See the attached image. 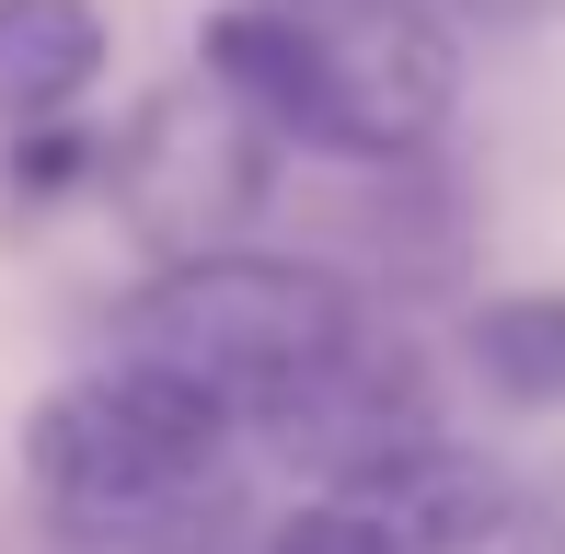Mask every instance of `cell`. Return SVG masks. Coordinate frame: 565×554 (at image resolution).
Masks as SVG:
<instances>
[{
	"mask_svg": "<svg viewBox=\"0 0 565 554\" xmlns=\"http://www.w3.org/2000/svg\"><path fill=\"white\" fill-rule=\"evenodd\" d=\"M266 150H277V128L231 82L162 93V105L127 128V196H139V220L173 232L185 255H220V243L266 209Z\"/></svg>",
	"mask_w": 565,
	"mask_h": 554,
	"instance_id": "cell-5",
	"label": "cell"
},
{
	"mask_svg": "<svg viewBox=\"0 0 565 554\" xmlns=\"http://www.w3.org/2000/svg\"><path fill=\"white\" fill-rule=\"evenodd\" d=\"M243 427H254V439H266L289 473H312L323 497H347V486H370L393 450L439 439V405H427V370L358 323V335H347L323 370H300L289 393H266Z\"/></svg>",
	"mask_w": 565,
	"mask_h": 554,
	"instance_id": "cell-4",
	"label": "cell"
},
{
	"mask_svg": "<svg viewBox=\"0 0 565 554\" xmlns=\"http://www.w3.org/2000/svg\"><path fill=\"white\" fill-rule=\"evenodd\" d=\"M520 532H543V543L565 554V462H554V473H531V486H520Z\"/></svg>",
	"mask_w": 565,
	"mask_h": 554,
	"instance_id": "cell-9",
	"label": "cell"
},
{
	"mask_svg": "<svg viewBox=\"0 0 565 554\" xmlns=\"http://www.w3.org/2000/svg\"><path fill=\"white\" fill-rule=\"evenodd\" d=\"M461 359L497 405H565V289H508L461 323Z\"/></svg>",
	"mask_w": 565,
	"mask_h": 554,
	"instance_id": "cell-8",
	"label": "cell"
},
{
	"mask_svg": "<svg viewBox=\"0 0 565 554\" xmlns=\"http://www.w3.org/2000/svg\"><path fill=\"white\" fill-rule=\"evenodd\" d=\"M358 323L370 312H358L347 277H323L300 255H243V243H220V255H173L116 312V359H150V370H173V382L220 393L231 416H254L266 393H289L300 370H323Z\"/></svg>",
	"mask_w": 565,
	"mask_h": 554,
	"instance_id": "cell-2",
	"label": "cell"
},
{
	"mask_svg": "<svg viewBox=\"0 0 565 554\" xmlns=\"http://www.w3.org/2000/svg\"><path fill=\"white\" fill-rule=\"evenodd\" d=\"M231 416L220 393L173 382L150 359H116V370H82L58 382L35 416H23V486H35L46 520H93V509H162V497L209 486L220 450H231Z\"/></svg>",
	"mask_w": 565,
	"mask_h": 554,
	"instance_id": "cell-3",
	"label": "cell"
},
{
	"mask_svg": "<svg viewBox=\"0 0 565 554\" xmlns=\"http://www.w3.org/2000/svg\"><path fill=\"white\" fill-rule=\"evenodd\" d=\"M93 82H105L93 0H0V128H58Z\"/></svg>",
	"mask_w": 565,
	"mask_h": 554,
	"instance_id": "cell-7",
	"label": "cell"
},
{
	"mask_svg": "<svg viewBox=\"0 0 565 554\" xmlns=\"http://www.w3.org/2000/svg\"><path fill=\"white\" fill-rule=\"evenodd\" d=\"M209 82H231L300 150L416 162L450 128L461 46L416 0H243L209 23Z\"/></svg>",
	"mask_w": 565,
	"mask_h": 554,
	"instance_id": "cell-1",
	"label": "cell"
},
{
	"mask_svg": "<svg viewBox=\"0 0 565 554\" xmlns=\"http://www.w3.org/2000/svg\"><path fill=\"white\" fill-rule=\"evenodd\" d=\"M347 497L393 520L404 554H484L497 532H520V473L484 462V450H450V439L393 450V462H381L370 486H347Z\"/></svg>",
	"mask_w": 565,
	"mask_h": 554,
	"instance_id": "cell-6",
	"label": "cell"
}]
</instances>
